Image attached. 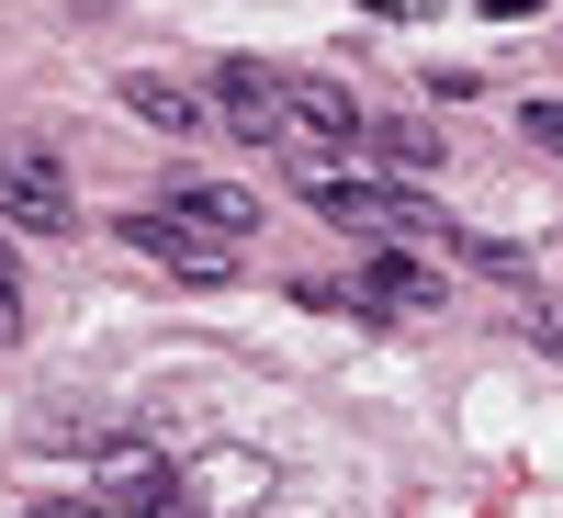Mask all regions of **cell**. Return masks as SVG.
<instances>
[{
    "label": "cell",
    "mask_w": 563,
    "mask_h": 518,
    "mask_svg": "<svg viewBox=\"0 0 563 518\" xmlns=\"http://www.w3.org/2000/svg\"><path fill=\"white\" fill-rule=\"evenodd\" d=\"M519 135H530V147H552V158H563V102H519Z\"/></svg>",
    "instance_id": "12"
},
{
    "label": "cell",
    "mask_w": 563,
    "mask_h": 518,
    "mask_svg": "<svg viewBox=\"0 0 563 518\" xmlns=\"http://www.w3.org/2000/svg\"><path fill=\"white\" fill-rule=\"evenodd\" d=\"M214 124L238 135V147H282V135H294V68L225 57V68H214Z\"/></svg>",
    "instance_id": "1"
},
{
    "label": "cell",
    "mask_w": 563,
    "mask_h": 518,
    "mask_svg": "<svg viewBox=\"0 0 563 518\" xmlns=\"http://www.w3.org/2000/svg\"><path fill=\"white\" fill-rule=\"evenodd\" d=\"M440 238L462 249V271H485V282H507V294H530V260L507 249V238H474V225H440Z\"/></svg>",
    "instance_id": "10"
},
{
    "label": "cell",
    "mask_w": 563,
    "mask_h": 518,
    "mask_svg": "<svg viewBox=\"0 0 563 518\" xmlns=\"http://www.w3.org/2000/svg\"><path fill=\"white\" fill-rule=\"evenodd\" d=\"M147 518H203V507H192V496H169V507H147Z\"/></svg>",
    "instance_id": "16"
},
{
    "label": "cell",
    "mask_w": 563,
    "mask_h": 518,
    "mask_svg": "<svg viewBox=\"0 0 563 518\" xmlns=\"http://www.w3.org/2000/svg\"><path fill=\"white\" fill-rule=\"evenodd\" d=\"M372 147H384L406 180H429V169H440V124H417V113H372Z\"/></svg>",
    "instance_id": "9"
},
{
    "label": "cell",
    "mask_w": 563,
    "mask_h": 518,
    "mask_svg": "<svg viewBox=\"0 0 563 518\" xmlns=\"http://www.w3.org/2000/svg\"><path fill=\"white\" fill-rule=\"evenodd\" d=\"M180 496H192L203 518H238V507H260V496H271V462H260V451H214Z\"/></svg>",
    "instance_id": "7"
},
{
    "label": "cell",
    "mask_w": 563,
    "mask_h": 518,
    "mask_svg": "<svg viewBox=\"0 0 563 518\" xmlns=\"http://www.w3.org/2000/svg\"><path fill=\"white\" fill-rule=\"evenodd\" d=\"M485 12H496V23H519V12H541V0H485Z\"/></svg>",
    "instance_id": "15"
},
{
    "label": "cell",
    "mask_w": 563,
    "mask_h": 518,
    "mask_svg": "<svg viewBox=\"0 0 563 518\" xmlns=\"http://www.w3.org/2000/svg\"><path fill=\"white\" fill-rule=\"evenodd\" d=\"M124 113L147 124V135H203L214 124V102H192V90L158 79V68H124Z\"/></svg>",
    "instance_id": "6"
},
{
    "label": "cell",
    "mask_w": 563,
    "mask_h": 518,
    "mask_svg": "<svg viewBox=\"0 0 563 518\" xmlns=\"http://www.w3.org/2000/svg\"><path fill=\"white\" fill-rule=\"evenodd\" d=\"M102 474H113V496H124V507H169V496H180V474H169V462H147V451H113Z\"/></svg>",
    "instance_id": "11"
},
{
    "label": "cell",
    "mask_w": 563,
    "mask_h": 518,
    "mask_svg": "<svg viewBox=\"0 0 563 518\" xmlns=\"http://www.w3.org/2000/svg\"><path fill=\"white\" fill-rule=\"evenodd\" d=\"M124 249H135V260H158L169 282H203V294H214L225 271H238V249H225V238H203V225H192V214H169V203L124 214Z\"/></svg>",
    "instance_id": "2"
},
{
    "label": "cell",
    "mask_w": 563,
    "mask_h": 518,
    "mask_svg": "<svg viewBox=\"0 0 563 518\" xmlns=\"http://www.w3.org/2000/svg\"><path fill=\"white\" fill-rule=\"evenodd\" d=\"M34 518H102V507H34Z\"/></svg>",
    "instance_id": "17"
},
{
    "label": "cell",
    "mask_w": 563,
    "mask_h": 518,
    "mask_svg": "<svg viewBox=\"0 0 563 518\" xmlns=\"http://www.w3.org/2000/svg\"><path fill=\"white\" fill-rule=\"evenodd\" d=\"M23 339V282H12V249H0V350Z\"/></svg>",
    "instance_id": "13"
},
{
    "label": "cell",
    "mask_w": 563,
    "mask_h": 518,
    "mask_svg": "<svg viewBox=\"0 0 563 518\" xmlns=\"http://www.w3.org/2000/svg\"><path fill=\"white\" fill-rule=\"evenodd\" d=\"M519 316H530V339H541V350H563V305H541V294H519Z\"/></svg>",
    "instance_id": "14"
},
{
    "label": "cell",
    "mask_w": 563,
    "mask_h": 518,
    "mask_svg": "<svg viewBox=\"0 0 563 518\" xmlns=\"http://www.w3.org/2000/svg\"><path fill=\"white\" fill-rule=\"evenodd\" d=\"M0 214L23 225V238H68L79 203H68V169L45 147H0Z\"/></svg>",
    "instance_id": "3"
},
{
    "label": "cell",
    "mask_w": 563,
    "mask_h": 518,
    "mask_svg": "<svg viewBox=\"0 0 563 518\" xmlns=\"http://www.w3.org/2000/svg\"><path fill=\"white\" fill-rule=\"evenodd\" d=\"M169 214H192L203 238H225V249H249L260 238V203H249V180H180V192H158Z\"/></svg>",
    "instance_id": "5"
},
{
    "label": "cell",
    "mask_w": 563,
    "mask_h": 518,
    "mask_svg": "<svg viewBox=\"0 0 563 518\" xmlns=\"http://www.w3.org/2000/svg\"><path fill=\"white\" fill-rule=\"evenodd\" d=\"M294 135H327V147H372V113L339 79H294Z\"/></svg>",
    "instance_id": "8"
},
{
    "label": "cell",
    "mask_w": 563,
    "mask_h": 518,
    "mask_svg": "<svg viewBox=\"0 0 563 518\" xmlns=\"http://www.w3.org/2000/svg\"><path fill=\"white\" fill-rule=\"evenodd\" d=\"M350 316H440V271L417 249H372V271L350 282Z\"/></svg>",
    "instance_id": "4"
}]
</instances>
